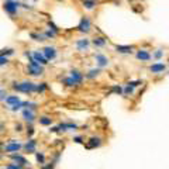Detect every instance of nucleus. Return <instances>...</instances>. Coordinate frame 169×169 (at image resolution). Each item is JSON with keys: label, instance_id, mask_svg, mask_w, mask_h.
<instances>
[{"label": "nucleus", "instance_id": "nucleus-1", "mask_svg": "<svg viewBox=\"0 0 169 169\" xmlns=\"http://www.w3.org/2000/svg\"><path fill=\"white\" fill-rule=\"evenodd\" d=\"M11 89L16 90L17 93H24V95H33L37 93V83L31 80H21V82H13Z\"/></svg>", "mask_w": 169, "mask_h": 169}, {"label": "nucleus", "instance_id": "nucleus-2", "mask_svg": "<svg viewBox=\"0 0 169 169\" xmlns=\"http://www.w3.org/2000/svg\"><path fill=\"white\" fill-rule=\"evenodd\" d=\"M45 72V68L42 65H39L37 61H34L33 58H28V65H27V73L30 76H34V78H39L42 76Z\"/></svg>", "mask_w": 169, "mask_h": 169}, {"label": "nucleus", "instance_id": "nucleus-3", "mask_svg": "<svg viewBox=\"0 0 169 169\" xmlns=\"http://www.w3.org/2000/svg\"><path fill=\"white\" fill-rule=\"evenodd\" d=\"M23 145H24V144L20 142L18 140H8L6 144H3V154L10 155V154L20 152L23 149Z\"/></svg>", "mask_w": 169, "mask_h": 169}, {"label": "nucleus", "instance_id": "nucleus-4", "mask_svg": "<svg viewBox=\"0 0 169 169\" xmlns=\"http://www.w3.org/2000/svg\"><path fill=\"white\" fill-rule=\"evenodd\" d=\"M21 4L23 3L18 2V0H4V2H3V10H4L11 18H14V17L17 16V10H18V7H21Z\"/></svg>", "mask_w": 169, "mask_h": 169}, {"label": "nucleus", "instance_id": "nucleus-5", "mask_svg": "<svg viewBox=\"0 0 169 169\" xmlns=\"http://www.w3.org/2000/svg\"><path fill=\"white\" fill-rule=\"evenodd\" d=\"M93 58H95L96 66H97L99 69L107 68V66L110 65V58H109L107 55H104V54H101V52H96L95 55H93Z\"/></svg>", "mask_w": 169, "mask_h": 169}, {"label": "nucleus", "instance_id": "nucleus-6", "mask_svg": "<svg viewBox=\"0 0 169 169\" xmlns=\"http://www.w3.org/2000/svg\"><path fill=\"white\" fill-rule=\"evenodd\" d=\"M7 158L10 159V162H14V163H18L20 166H30V162H28V159L24 156V155H21L20 152H16V154H10L7 155Z\"/></svg>", "mask_w": 169, "mask_h": 169}, {"label": "nucleus", "instance_id": "nucleus-7", "mask_svg": "<svg viewBox=\"0 0 169 169\" xmlns=\"http://www.w3.org/2000/svg\"><path fill=\"white\" fill-rule=\"evenodd\" d=\"M84 145L87 149H95V148H100L103 145V138L99 135H92L90 138H87V141H84Z\"/></svg>", "mask_w": 169, "mask_h": 169}, {"label": "nucleus", "instance_id": "nucleus-8", "mask_svg": "<svg viewBox=\"0 0 169 169\" xmlns=\"http://www.w3.org/2000/svg\"><path fill=\"white\" fill-rule=\"evenodd\" d=\"M90 30H92V21H90V18L87 16H83L78 24V31L83 34H89Z\"/></svg>", "mask_w": 169, "mask_h": 169}, {"label": "nucleus", "instance_id": "nucleus-9", "mask_svg": "<svg viewBox=\"0 0 169 169\" xmlns=\"http://www.w3.org/2000/svg\"><path fill=\"white\" fill-rule=\"evenodd\" d=\"M21 118L24 123L33 124L37 121V113L34 111V110H30V109H23L21 110Z\"/></svg>", "mask_w": 169, "mask_h": 169}, {"label": "nucleus", "instance_id": "nucleus-10", "mask_svg": "<svg viewBox=\"0 0 169 169\" xmlns=\"http://www.w3.org/2000/svg\"><path fill=\"white\" fill-rule=\"evenodd\" d=\"M90 45H92V42H90L89 38H79L75 41V47L79 52H87Z\"/></svg>", "mask_w": 169, "mask_h": 169}, {"label": "nucleus", "instance_id": "nucleus-11", "mask_svg": "<svg viewBox=\"0 0 169 169\" xmlns=\"http://www.w3.org/2000/svg\"><path fill=\"white\" fill-rule=\"evenodd\" d=\"M42 54H44L47 61H54V59L58 56V51H56V48L52 47V45H47V47L42 48Z\"/></svg>", "mask_w": 169, "mask_h": 169}, {"label": "nucleus", "instance_id": "nucleus-12", "mask_svg": "<svg viewBox=\"0 0 169 169\" xmlns=\"http://www.w3.org/2000/svg\"><path fill=\"white\" fill-rule=\"evenodd\" d=\"M37 146H38V142L34 138H28V141L23 145V151L27 152V154H35L37 152Z\"/></svg>", "mask_w": 169, "mask_h": 169}, {"label": "nucleus", "instance_id": "nucleus-13", "mask_svg": "<svg viewBox=\"0 0 169 169\" xmlns=\"http://www.w3.org/2000/svg\"><path fill=\"white\" fill-rule=\"evenodd\" d=\"M135 58L138 59V61L141 62H148L152 59V54L149 52L148 49H144V48H140V49H137V52H135Z\"/></svg>", "mask_w": 169, "mask_h": 169}, {"label": "nucleus", "instance_id": "nucleus-14", "mask_svg": "<svg viewBox=\"0 0 169 169\" xmlns=\"http://www.w3.org/2000/svg\"><path fill=\"white\" fill-rule=\"evenodd\" d=\"M148 69H149V72L155 73V75H158V73H163L166 70V64L165 62H161V61L154 62L152 65H149Z\"/></svg>", "mask_w": 169, "mask_h": 169}, {"label": "nucleus", "instance_id": "nucleus-15", "mask_svg": "<svg viewBox=\"0 0 169 169\" xmlns=\"http://www.w3.org/2000/svg\"><path fill=\"white\" fill-rule=\"evenodd\" d=\"M69 76L76 82V84H78V86H80V84L83 83V80H84V73H82L79 69H70Z\"/></svg>", "mask_w": 169, "mask_h": 169}, {"label": "nucleus", "instance_id": "nucleus-16", "mask_svg": "<svg viewBox=\"0 0 169 169\" xmlns=\"http://www.w3.org/2000/svg\"><path fill=\"white\" fill-rule=\"evenodd\" d=\"M90 42H92V45L93 47H96V48H103V47H106L107 45V38L106 37H103V35H96V37H93V38L90 39Z\"/></svg>", "mask_w": 169, "mask_h": 169}, {"label": "nucleus", "instance_id": "nucleus-17", "mask_svg": "<svg viewBox=\"0 0 169 169\" xmlns=\"http://www.w3.org/2000/svg\"><path fill=\"white\" fill-rule=\"evenodd\" d=\"M58 128L59 132H66V131H75V130L79 128V125L75 123H59Z\"/></svg>", "mask_w": 169, "mask_h": 169}, {"label": "nucleus", "instance_id": "nucleus-18", "mask_svg": "<svg viewBox=\"0 0 169 169\" xmlns=\"http://www.w3.org/2000/svg\"><path fill=\"white\" fill-rule=\"evenodd\" d=\"M31 58L34 59V61H37L39 65H42V66H45V65L48 64V61L45 59L44 54H42V51H34V52H31Z\"/></svg>", "mask_w": 169, "mask_h": 169}, {"label": "nucleus", "instance_id": "nucleus-19", "mask_svg": "<svg viewBox=\"0 0 169 169\" xmlns=\"http://www.w3.org/2000/svg\"><path fill=\"white\" fill-rule=\"evenodd\" d=\"M114 49H115V52H118V54H132L135 47L134 45H115Z\"/></svg>", "mask_w": 169, "mask_h": 169}, {"label": "nucleus", "instance_id": "nucleus-20", "mask_svg": "<svg viewBox=\"0 0 169 169\" xmlns=\"http://www.w3.org/2000/svg\"><path fill=\"white\" fill-rule=\"evenodd\" d=\"M37 121H38L39 125H42V127H51L52 125V123H54V118L51 117V115L44 114V115H39Z\"/></svg>", "mask_w": 169, "mask_h": 169}, {"label": "nucleus", "instance_id": "nucleus-21", "mask_svg": "<svg viewBox=\"0 0 169 169\" xmlns=\"http://www.w3.org/2000/svg\"><path fill=\"white\" fill-rule=\"evenodd\" d=\"M20 101H23L21 100V97H20L18 95H7V97H6V100H4V103L7 104V106H14V104H17V103H20Z\"/></svg>", "mask_w": 169, "mask_h": 169}, {"label": "nucleus", "instance_id": "nucleus-22", "mask_svg": "<svg viewBox=\"0 0 169 169\" xmlns=\"http://www.w3.org/2000/svg\"><path fill=\"white\" fill-rule=\"evenodd\" d=\"M100 73H101V69H99V68H93V69H89L86 73H84V78L86 79H96Z\"/></svg>", "mask_w": 169, "mask_h": 169}, {"label": "nucleus", "instance_id": "nucleus-23", "mask_svg": "<svg viewBox=\"0 0 169 169\" xmlns=\"http://www.w3.org/2000/svg\"><path fill=\"white\" fill-rule=\"evenodd\" d=\"M82 4L86 10H93V8L97 7L99 0H82Z\"/></svg>", "mask_w": 169, "mask_h": 169}, {"label": "nucleus", "instance_id": "nucleus-24", "mask_svg": "<svg viewBox=\"0 0 169 169\" xmlns=\"http://www.w3.org/2000/svg\"><path fill=\"white\" fill-rule=\"evenodd\" d=\"M34 155H35V159H37V162H38V165L44 166L45 163H47V155H45L42 151H37Z\"/></svg>", "mask_w": 169, "mask_h": 169}, {"label": "nucleus", "instance_id": "nucleus-25", "mask_svg": "<svg viewBox=\"0 0 169 169\" xmlns=\"http://www.w3.org/2000/svg\"><path fill=\"white\" fill-rule=\"evenodd\" d=\"M62 83H64L66 87H76V86H78V84H76V82L73 80L70 76H65V78L62 79Z\"/></svg>", "mask_w": 169, "mask_h": 169}, {"label": "nucleus", "instance_id": "nucleus-26", "mask_svg": "<svg viewBox=\"0 0 169 169\" xmlns=\"http://www.w3.org/2000/svg\"><path fill=\"white\" fill-rule=\"evenodd\" d=\"M47 90H48L47 82H39V83H37V93H45Z\"/></svg>", "mask_w": 169, "mask_h": 169}, {"label": "nucleus", "instance_id": "nucleus-27", "mask_svg": "<svg viewBox=\"0 0 169 169\" xmlns=\"http://www.w3.org/2000/svg\"><path fill=\"white\" fill-rule=\"evenodd\" d=\"M23 104H24V109H30V110H34V111H35L39 106L35 101H23Z\"/></svg>", "mask_w": 169, "mask_h": 169}, {"label": "nucleus", "instance_id": "nucleus-28", "mask_svg": "<svg viewBox=\"0 0 169 169\" xmlns=\"http://www.w3.org/2000/svg\"><path fill=\"white\" fill-rule=\"evenodd\" d=\"M163 54H165L163 48H158V49H155V52L152 54V59H156V61H161V58L163 56Z\"/></svg>", "mask_w": 169, "mask_h": 169}, {"label": "nucleus", "instance_id": "nucleus-29", "mask_svg": "<svg viewBox=\"0 0 169 169\" xmlns=\"http://www.w3.org/2000/svg\"><path fill=\"white\" fill-rule=\"evenodd\" d=\"M30 37L34 39V41H45V35H44V33L42 34H38V33H30Z\"/></svg>", "mask_w": 169, "mask_h": 169}, {"label": "nucleus", "instance_id": "nucleus-30", "mask_svg": "<svg viewBox=\"0 0 169 169\" xmlns=\"http://www.w3.org/2000/svg\"><path fill=\"white\" fill-rule=\"evenodd\" d=\"M14 52H16V51H14L13 48H3V49H0V55L6 56V58L10 55H14Z\"/></svg>", "mask_w": 169, "mask_h": 169}, {"label": "nucleus", "instance_id": "nucleus-31", "mask_svg": "<svg viewBox=\"0 0 169 169\" xmlns=\"http://www.w3.org/2000/svg\"><path fill=\"white\" fill-rule=\"evenodd\" d=\"M2 169H23V166H20L18 163H14V162H8L6 165L2 166Z\"/></svg>", "mask_w": 169, "mask_h": 169}, {"label": "nucleus", "instance_id": "nucleus-32", "mask_svg": "<svg viewBox=\"0 0 169 169\" xmlns=\"http://www.w3.org/2000/svg\"><path fill=\"white\" fill-rule=\"evenodd\" d=\"M27 131H25V134H27V137L28 138H33V135L35 134V130H34V127H33V124H28L27 125Z\"/></svg>", "mask_w": 169, "mask_h": 169}, {"label": "nucleus", "instance_id": "nucleus-33", "mask_svg": "<svg viewBox=\"0 0 169 169\" xmlns=\"http://www.w3.org/2000/svg\"><path fill=\"white\" fill-rule=\"evenodd\" d=\"M23 109H24V104H23V101H20V103H17V104H14V106L10 107V110H11L13 113L20 111V110H23Z\"/></svg>", "mask_w": 169, "mask_h": 169}, {"label": "nucleus", "instance_id": "nucleus-34", "mask_svg": "<svg viewBox=\"0 0 169 169\" xmlns=\"http://www.w3.org/2000/svg\"><path fill=\"white\" fill-rule=\"evenodd\" d=\"M48 27H49V30H51V31H52V33H55V34H56V35H58V34H59V33H61V30H59V28H58V27H56V25H55V24H54V23H52V21H48Z\"/></svg>", "mask_w": 169, "mask_h": 169}, {"label": "nucleus", "instance_id": "nucleus-35", "mask_svg": "<svg viewBox=\"0 0 169 169\" xmlns=\"http://www.w3.org/2000/svg\"><path fill=\"white\" fill-rule=\"evenodd\" d=\"M111 92L117 93V95H123V86H121V84H114V86L111 87Z\"/></svg>", "mask_w": 169, "mask_h": 169}, {"label": "nucleus", "instance_id": "nucleus-36", "mask_svg": "<svg viewBox=\"0 0 169 169\" xmlns=\"http://www.w3.org/2000/svg\"><path fill=\"white\" fill-rule=\"evenodd\" d=\"M44 35H45V38H47V39H49V38H55L56 34H55V33H52V31H51L49 28H48V30H45V31H44Z\"/></svg>", "mask_w": 169, "mask_h": 169}, {"label": "nucleus", "instance_id": "nucleus-37", "mask_svg": "<svg viewBox=\"0 0 169 169\" xmlns=\"http://www.w3.org/2000/svg\"><path fill=\"white\" fill-rule=\"evenodd\" d=\"M73 141H75L76 144H84V137L83 135H75V137H73Z\"/></svg>", "mask_w": 169, "mask_h": 169}, {"label": "nucleus", "instance_id": "nucleus-38", "mask_svg": "<svg viewBox=\"0 0 169 169\" xmlns=\"http://www.w3.org/2000/svg\"><path fill=\"white\" fill-rule=\"evenodd\" d=\"M8 58H6V56H2L0 55V66H6V65H8Z\"/></svg>", "mask_w": 169, "mask_h": 169}, {"label": "nucleus", "instance_id": "nucleus-39", "mask_svg": "<svg viewBox=\"0 0 169 169\" xmlns=\"http://www.w3.org/2000/svg\"><path fill=\"white\" fill-rule=\"evenodd\" d=\"M128 84H131L132 87H137V86H140V84H142V80H130Z\"/></svg>", "mask_w": 169, "mask_h": 169}, {"label": "nucleus", "instance_id": "nucleus-40", "mask_svg": "<svg viewBox=\"0 0 169 169\" xmlns=\"http://www.w3.org/2000/svg\"><path fill=\"white\" fill-rule=\"evenodd\" d=\"M14 128H16V130H14V131H17V132H21L23 131V125H21V124H16V127H14Z\"/></svg>", "mask_w": 169, "mask_h": 169}, {"label": "nucleus", "instance_id": "nucleus-41", "mask_svg": "<svg viewBox=\"0 0 169 169\" xmlns=\"http://www.w3.org/2000/svg\"><path fill=\"white\" fill-rule=\"evenodd\" d=\"M23 169H31V168H30V166H24V168H23Z\"/></svg>", "mask_w": 169, "mask_h": 169}, {"label": "nucleus", "instance_id": "nucleus-42", "mask_svg": "<svg viewBox=\"0 0 169 169\" xmlns=\"http://www.w3.org/2000/svg\"><path fill=\"white\" fill-rule=\"evenodd\" d=\"M0 92H2V87H0Z\"/></svg>", "mask_w": 169, "mask_h": 169}]
</instances>
